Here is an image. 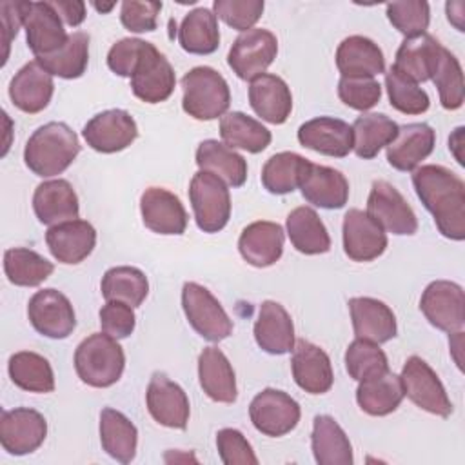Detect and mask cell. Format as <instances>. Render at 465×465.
Instances as JSON below:
<instances>
[{
    "label": "cell",
    "mask_w": 465,
    "mask_h": 465,
    "mask_svg": "<svg viewBox=\"0 0 465 465\" xmlns=\"http://www.w3.org/2000/svg\"><path fill=\"white\" fill-rule=\"evenodd\" d=\"M412 185L423 207L432 214L438 231L461 242L465 238V183L443 165H421L412 174Z\"/></svg>",
    "instance_id": "obj_1"
},
{
    "label": "cell",
    "mask_w": 465,
    "mask_h": 465,
    "mask_svg": "<svg viewBox=\"0 0 465 465\" xmlns=\"http://www.w3.org/2000/svg\"><path fill=\"white\" fill-rule=\"evenodd\" d=\"M78 153L80 142L76 133L64 122H49L29 136L24 149V162L36 176L49 178L62 174Z\"/></svg>",
    "instance_id": "obj_2"
},
{
    "label": "cell",
    "mask_w": 465,
    "mask_h": 465,
    "mask_svg": "<svg viewBox=\"0 0 465 465\" xmlns=\"http://www.w3.org/2000/svg\"><path fill=\"white\" fill-rule=\"evenodd\" d=\"M125 354L116 338L94 332L80 341L74 351V369L78 378L96 389L114 385L124 372Z\"/></svg>",
    "instance_id": "obj_3"
},
{
    "label": "cell",
    "mask_w": 465,
    "mask_h": 465,
    "mask_svg": "<svg viewBox=\"0 0 465 465\" xmlns=\"http://www.w3.org/2000/svg\"><path fill=\"white\" fill-rule=\"evenodd\" d=\"M182 107L194 120H214L229 109V84L213 67H193L182 76Z\"/></svg>",
    "instance_id": "obj_4"
},
{
    "label": "cell",
    "mask_w": 465,
    "mask_h": 465,
    "mask_svg": "<svg viewBox=\"0 0 465 465\" xmlns=\"http://www.w3.org/2000/svg\"><path fill=\"white\" fill-rule=\"evenodd\" d=\"M189 200L196 225L203 232L222 231L231 218V194L222 178L198 171L189 183Z\"/></svg>",
    "instance_id": "obj_5"
},
{
    "label": "cell",
    "mask_w": 465,
    "mask_h": 465,
    "mask_svg": "<svg viewBox=\"0 0 465 465\" xmlns=\"http://www.w3.org/2000/svg\"><path fill=\"white\" fill-rule=\"evenodd\" d=\"M182 307L191 327L209 341H222L232 332V320L222 303L200 283L185 282L182 287Z\"/></svg>",
    "instance_id": "obj_6"
},
{
    "label": "cell",
    "mask_w": 465,
    "mask_h": 465,
    "mask_svg": "<svg viewBox=\"0 0 465 465\" xmlns=\"http://www.w3.org/2000/svg\"><path fill=\"white\" fill-rule=\"evenodd\" d=\"M400 378L405 396L414 405L440 418H449L452 414V403L445 392V387L425 360L420 356H411L405 361Z\"/></svg>",
    "instance_id": "obj_7"
},
{
    "label": "cell",
    "mask_w": 465,
    "mask_h": 465,
    "mask_svg": "<svg viewBox=\"0 0 465 465\" xmlns=\"http://www.w3.org/2000/svg\"><path fill=\"white\" fill-rule=\"evenodd\" d=\"M276 53V36L267 29L252 27L243 31L232 42L227 54V64L238 78L251 82L265 73V69L274 62Z\"/></svg>",
    "instance_id": "obj_8"
},
{
    "label": "cell",
    "mask_w": 465,
    "mask_h": 465,
    "mask_svg": "<svg viewBox=\"0 0 465 465\" xmlns=\"http://www.w3.org/2000/svg\"><path fill=\"white\" fill-rule=\"evenodd\" d=\"M302 411L294 398L278 389H263L249 405V418L254 429L265 436L278 438L291 432L300 421Z\"/></svg>",
    "instance_id": "obj_9"
},
{
    "label": "cell",
    "mask_w": 465,
    "mask_h": 465,
    "mask_svg": "<svg viewBox=\"0 0 465 465\" xmlns=\"http://www.w3.org/2000/svg\"><path fill=\"white\" fill-rule=\"evenodd\" d=\"M27 318L36 332L53 340L67 338L76 327L69 298L56 289L36 291L27 303Z\"/></svg>",
    "instance_id": "obj_10"
},
{
    "label": "cell",
    "mask_w": 465,
    "mask_h": 465,
    "mask_svg": "<svg viewBox=\"0 0 465 465\" xmlns=\"http://www.w3.org/2000/svg\"><path fill=\"white\" fill-rule=\"evenodd\" d=\"M367 214L398 236H411L418 231V218L401 193L385 180H376L367 198Z\"/></svg>",
    "instance_id": "obj_11"
},
{
    "label": "cell",
    "mask_w": 465,
    "mask_h": 465,
    "mask_svg": "<svg viewBox=\"0 0 465 465\" xmlns=\"http://www.w3.org/2000/svg\"><path fill=\"white\" fill-rule=\"evenodd\" d=\"M420 309L440 331L458 332L465 323V296L461 285L449 280L430 282L420 300Z\"/></svg>",
    "instance_id": "obj_12"
},
{
    "label": "cell",
    "mask_w": 465,
    "mask_h": 465,
    "mask_svg": "<svg viewBox=\"0 0 465 465\" xmlns=\"http://www.w3.org/2000/svg\"><path fill=\"white\" fill-rule=\"evenodd\" d=\"M176 85L174 69L151 42L143 51L133 76H131V91L136 98L147 104L165 102Z\"/></svg>",
    "instance_id": "obj_13"
},
{
    "label": "cell",
    "mask_w": 465,
    "mask_h": 465,
    "mask_svg": "<svg viewBox=\"0 0 465 465\" xmlns=\"http://www.w3.org/2000/svg\"><path fill=\"white\" fill-rule=\"evenodd\" d=\"M47 436L45 418L29 407L4 411L0 416V443L13 456L35 452Z\"/></svg>",
    "instance_id": "obj_14"
},
{
    "label": "cell",
    "mask_w": 465,
    "mask_h": 465,
    "mask_svg": "<svg viewBox=\"0 0 465 465\" xmlns=\"http://www.w3.org/2000/svg\"><path fill=\"white\" fill-rule=\"evenodd\" d=\"M82 134L91 149L111 154L129 147L138 136V127L127 111L107 109L94 114L84 125Z\"/></svg>",
    "instance_id": "obj_15"
},
{
    "label": "cell",
    "mask_w": 465,
    "mask_h": 465,
    "mask_svg": "<svg viewBox=\"0 0 465 465\" xmlns=\"http://www.w3.org/2000/svg\"><path fill=\"white\" fill-rule=\"evenodd\" d=\"M147 411L154 421L169 429L183 430L189 421L191 405L185 391L167 378L163 372H154L145 392Z\"/></svg>",
    "instance_id": "obj_16"
},
{
    "label": "cell",
    "mask_w": 465,
    "mask_h": 465,
    "mask_svg": "<svg viewBox=\"0 0 465 465\" xmlns=\"http://www.w3.org/2000/svg\"><path fill=\"white\" fill-rule=\"evenodd\" d=\"M343 251L352 262H371L387 249V234L367 211L349 209L341 225Z\"/></svg>",
    "instance_id": "obj_17"
},
{
    "label": "cell",
    "mask_w": 465,
    "mask_h": 465,
    "mask_svg": "<svg viewBox=\"0 0 465 465\" xmlns=\"http://www.w3.org/2000/svg\"><path fill=\"white\" fill-rule=\"evenodd\" d=\"M143 225L158 234H182L187 227V213L176 194L163 187H149L140 196Z\"/></svg>",
    "instance_id": "obj_18"
},
{
    "label": "cell",
    "mask_w": 465,
    "mask_h": 465,
    "mask_svg": "<svg viewBox=\"0 0 465 465\" xmlns=\"http://www.w3.org/2000/svg\"><path fill=\"white\" fill-rule=\"evenodd\" d=\"M291 369L296 385L309 394H323L332 387L334 372L331 358L323 349L307 340L294 343Z\"/></svg>",
    "instance_id": "obj_19"
},
{
    "label": "cell",
    "mask_w": 465,
    "mask_h": 465,
    "mask_svg": "<svg viewBox=\"0 0 465 465\" xmlns=\"http://www.w3.org/2000/svg\"><path fill=\"white\" fill-rule=\"evenodd\" d=\"M45 243L60 263L76 265L93 252L96 231L89 222L76 218L51 225L45 232Z\"/></svg>",
    "instance_id": "obj_20"
},
{
    "label": "cell",
    "mask_w": 465,
    "mask_h": 465,
    "mask_svg": "<svg viewBox=\"0 0 465 465\" xmlns=\"http://www.w3.org/2000/svg\"><path fill=\"white\" fill-rule=\"evenodd\" d=\"M298 142L320 154L343 158L352 151V127L332 116H318L298 127Z\"/></svg>",
    "instance_id": "obj_21"
},
{
    "label": "cell",
    "mask_w": 465,
    "mask_h": 465,
    "mask_svg": "<svg viewBox=\"0 0 465 465\" xmlns=\"http://www.w3.org/2000/svg\"><path fill=\"white\" fill-rule=\"evenodd\" d=\"M24 27L27 47L36 58L53 54L54 51L64 47L69 36L65 35L60 15L53 9L49 2H29Z\"/></svg>",
    "instance_id": "obj_22"
},
{
    "label": "cell",
    "mask_w": 465,
    "mask_h": 465,
    "mask_svg": "<svg viewBox=\"0 0 465 465\" xmlns=\"http://www.w3.org/2000/svg\"><path fill=\"white\" fill-rule=\"evenodd\" d=\"M351 320L356 338L372 343H385L398 332L396 316L389 305L371 296H356L349 300Z\"/></svg>",
    "instance_id": "obj_23"
},
{
    "label": "cell",
    "mask_w": 465,
    "mask_h": 465,
    "mask_svg": "<svg viewBox=\"0 0 465 465\" xmlns=\"http://www.w3.org/2000/svg\"><path fill=\"white\" fill-rule=\"evenodd\" d=\"M436 143V133L429 124L414 122L398 127L396 138L387 145V162L398 171H414Z\"/></svg>",
    "instance_id": "obj_24"
},
{
    "label": "cell",
    "mask_w": 465,
    "mask_h": 465,
    "mask_svg": "<svg viewBox=\"0 0 465 465\" xmlns=\"http://www.w3.org/2000/svg\"><path fill=\"white\" fill-rule=\"evenodd\" d=\"M283 229L276 222H252L249 223L240 238L238 251L242 258L252 267H269L282 258L283 252Z\"/></svg>",
    "instance_id": "obj_25"
},
{
    "label": "cell",
    "mask_w": 465,
    "mask_h": 465,
    "mask_svg": "<svg viewBox=\"0 0 465 465\" xmlns=\"http://www.w3.org/2000/svg\"><path fill=\"white\" fill-rule=\"evenodd\" d=\"M53 76L36 62H27L9 84V98L24 113L35 114L44 111L53 96Z\"/></svg>",
    "instance_id": "obj_26"
},
{
    "label": "cell",
    "mask_w": 465,
    "mask_h": 465,
    "mask_svg": "<svg viewBox=\"0 0 465 465\" xmlns=\"http://www.w3.org/2000/svg\"><path fill=\"white\" fill-rule=\"evenodd\" d=\"M445 47L430 35L405 38L396 51L394 67L411 80L427 82L434 76Z\"/></svg>",
    "instance_id": "obj_27"
},
{
    "label": "cell",
    "mask_w": 465,
    "mask_h": 465,
    "mask_svg": "<svg viewBox=\"0 0 465 465\" xmlns=\"http://www.w3.org/2000/svg\"><path fill=\"white\" fill-rule=\"evenodd\" d=\"M249 104L262 120L280 125L292 111V94L283 78L263 73L251 80Z\"/></svg>",
    "instance_id": "obj_28"
},
{
    "label": "cell",
    "mask_w": 465,
    "mask_h": 465,
    "mask_svg": "<svg viewBox=\"0 0 465 465\" xmlns=\"http://www.w3.org/2000/svg\"><path fill=\"white\" fill-rule=\"evenodd\" d=\"M254 340L269 354H285L294 347V325L291 314L278 302L265 300L254 322Z\"/></svg>",
    "instance_id": "obj_29"
},
{
    "label": "cell",
    "mask_w": 465,
    "mask_h": 465,
    "mask_svg": "<svg viewBox=\"0 0 465 465\" xmlns=\"http://www.w3.org/2000/svg\"><path fill=\"white\" fill-rule=\"evenodd\" d=\"M33 209L38 222L45 225H56L62 222L78 218V196L73 185L64 180L42 182L33 194Z\"/></svg>",
    "instance_id": "obj_30"
},
{
    "label": "cell",
    "mask_w": 465,
    "mask_h": 465,
    "mask_svg": "<svg viewBox=\"0 0 465 465\" xmlns=\"http://www.w3.org/2000/svg\"><path fill=\"white\" fill-rule=\"evenodd\" d=\"M300 189L309 203L322 209H341L349 200L347 178L332 167L312 162L300 183Z\"/></svg>",
    "instance_id": "obj_31"
},
{
    "label": "cell",
    "mask_w": 465,
    "mask_h": 465,
    "mask_svg": "<svg viewBox=\"0 0 465 465\" xmlns=\"http://www.w3.org/2000/svg\"><path fill=\"white\" fill-rule=\"evenodd\" d=\"M198 378L203 392L220 403H234L236 376L231 361L218 347H205L198 356Z\"/></svg>",
    "instance_id": "obj_32"
},
{
    "label": "cell",
    "mask_w": 465,
    "mask_h": 465,
    "mask_svg": "<svg viewBox=\"0 0 465 465\" xmlns=\"http://www.w3.org/2000/svg\"><path fill=\"white\" fill-rule=\"evenodd\" d=\"M336 67L341 76H369L374 78L385 73V58L378 44L371 38L352 35L341 40L336 49Z\"/></svg>",
    "instance_id": "obj_33"
},
{
    "label": "cell",
    "mask_w": 465,
    "mask_h": 465,
    "mask_svg": "<svg viewBox=\"0 0 465 465\" xmlns=\"http://www.w3.org/2000/svg\"><path fill=\"white\" fill-rule=\"evenodd\" d=\"M311 447L320 465H351L352 445L340 423L327 414H318L312 421Z\"/></svg>",
    "instance_id": "obj_34"
},
{
    "label": "cell",
    "mask_w": 465,
    "mask_h": 465,
    "mask_svg": "<svg viewBox=\"0 0 465 465\" xmlns=\"http://www.w3.org/2000/svg\"><path fill=\"white\" fill-rule=\"evenodd\" d=\"M100 443L113 460L131 463L136 456L138 430L125 414L105 407L100 412Z\"/></svg>",
    "instance_id": "obj_35"
},
{
    "label": "cell",
    "mask_w": 465,
    "mask_h": 465,
    "mask_svg": "<svg viewBox=\"0 0 465 465\" xmlns=\"http://www.w3.org/2000/svg\"><path fill=\"white\" fill-rule=\"evenodd\" d=\"M403 396L401 378L391 371L360 381L356 389V401L360 409L371 416H387L394 412Z\"/></svg>",
    "instance_id": "obj_36"
},
{
    "label": "cell",
    "mask_w": 465,
    "mask_h": 465,
    "mask_svg": "<svg viewBox=\"0 0 465 465\" xmlns=\"http://www.w3.org/2000/svg\"><path fill=\"white\" fill-rule=\"evenodd\" d=\"M196 165L227 182L231 187H242L247 180V162L229 145L218 140H203L196 149Z\"/></svg>",
    "instance_id": "obj_37"
},
{
    "label": "cell",
    "mask_w": 465,
    "mask_h": 465,
    "mask_svg": "<svg viewBox=\"0 0 465 465\" xmlns=\"http://www.w3.org/2000/svg\"><path fill=\"white\" fill-rule=\"evenodd\" d=\"M287 234L292 247L303 254H323L331 249V236L312 207L302 205L289 213Z\"/></svg>",
    "instance_id": "obj_38"
},
{
    "label": "cell",
    "mask_w": 465,
    "mask_h": 465,
    "mask_svg": "<svg viewBox=\"0 0 465 465\" xmlns=\"http://www.w3.org/2000/svg\"><path fill=\"white\" fill-rule=\"evenodd\" d=\"M352 149L358 158L371 160L398 134V124L383 113H367L354 120Z\"/></svg>",
    "instance_id": "obj_39"
},
{
    "label": "cell",
    "mask_w": 465,
    "mask_h": 465,
    "mask_svg": "<svg viewBox=\"0 0 465 465\" xmlns=\"http://www.w3.org/2000/svg\"><path fill=\"white\" fill-rule=\"evenodd\" d=\"M178 42L191 54H211L220 45L218 18L207 7H196L185 15L178 29Z\"/></svg>",
    "instance_id": "obj_40"
},
{
    "label": "cell",
    "mask_w": 465,
    "mask_h": 465,
    "mask_svg": "<svg viewBox=\"0 0 465 465\" xmlns=\"http://www.w3.org/2000/svg\"><path fill=\"white\" fill-rule=\"evenodd\" d=\"M220 136L231 149H243L247 153H262L272 140L271 131L262 122L245 113L232 111L220 120Z\"/></svg>",
    "instance_id": "obj_41"
},
{
    "label": "cell",
    "mask_w": 465,
    "mask_h": 465,
    "mask_svg": "<svg viewBox=\"0 0 465 465\" xmlns=\"http://www.w3.org/2000/svg\"><path fill=\"white\" fill-rule=\"evenodd\" d=\"M36 62L53 76H60L65 80L80 78L89 62V35L84 31L71 33L64 47L54 51L53 54L38 56Z\"/></svg>",
    "instance_id": "obj_42"
},
{
    "label": "cell",
    "mask_w": 465,
    "mask_h": 465,
    "mask_svg": "<svg viewBox=\"0 0 465 465\" xmlns=\"http://www.w3.org/2000/svg\"><path fill=\"white\" fill-rule=\"evenodd\" d=\"M11 381L27 392H53L54 391V374L51 363L33 352L20 351L9 358L7 363Z\"/></svg>",
    "instance_id": "obj_43"
},
{
    "label": "cell",
    "mask_w": 465,
    "mask_h": 465,
    "mask_svg": "<svg viewBox=\"0 0 465 465\" xmlns=\"http://www.w3.org/2000/svg\"><path fill=\"white\" fill-rule=\"evenodd\" d=\"M311 162L296 153L272 154L262 169V183L271 194H287L300 187Z\"/></svg>",
    "instance_id": "obj_44"
},
{
    "label": "cell",
    "mask_w": 465,
    "mask_h": 465,
    "mask_svg": "<svg viewBox=\"0 0 465 465\" xmlns=\"http://www.w3.org/2000/svg\"><path fill=\"white\" fill-rule=\"evenodd\" d=\"M100 291L107 302H124L134 309L140 307L142 302L147 298L149 282L140 269L131 265H118L105 271V274L102 276Z\"/></svg>",
    "instance_id": "obj_45"
},
{
    "label": "cell",
    "mask_w": 465,
    "mask_h": 465,
    "mask_svg": "<svg viewBox=\"0 0 465 465\" xmlns=\"http://www.w3.org/2000/svg\"><path fill=\"white\" fill-rule=\"evenodd\" d=\"M53 271L54 265L31 249L13 247L4 252V272L13 285L36 287L45 282Z\"/></svg>",
    "instance_id": "obj_46"
},
{
    "label": "cell",
    "mask_w": 465,
    "mask_h": 465,
    "mask_svg": "<svg viewBox=\"0 0 465 465\" xmlns=\"http://www.w3.org/2000/svg\"><path fill=\"white\" fill-rule=\"evenodd\" d=\"M385 87L391 105L403 114H421L429 109V94L394 65L385 73Z\"/></svg>",
    "instance_id": "obj_47"
},
{
    "label": "cell",
    "mask_w": 465,
    "mask_h": 465,
    "mask_svg": "<svg viewBox=\"0 0 465 465\" xmlns=\"http://www.w3.org/2000/svg\"><path fill=\"white\" fill-rule=\"evenodd\" d=\"M345 367L352 380L363 381L389 371V361L378 343L356 338L345 351Z\"/></svg>",
    "instance_id": "obj_48"
},
{
    "label": "cell",
    "mask_w": 465,
    "mask_h": 465,
    "mask_svg": "<svg viewBox=\"0 0 465 465\" xmlns=\"http://www.w3.org/2000/svg\"><path fill=\"white\" fill-rule=\"evenodd\" d=\"M438 87L440 104L447 111H456L463 105L465 100V87H463V73L458 58L445 49L440 60V65L430 78Z\"/></svg>",
    "instance_id": "obj_49"
},
{
    "label": "cell",
    "mask_w": 465,
    "mask_h": 465,
    "mask_svg": "<svg viewBox=\"0 0 465 465\" xmlns=\"http://www.w3.org/2000/svg\"><path fill=\"white\" fill-rule=\"evenodd\" d=\"M387 18L401 35H405V38H412L427 31L430 9L423 0L391 2L387 4Z\"/></svg>",
    "instance_id": "obj_50"
},
{
    "label": "cell",
    "mask_w": 465,
    "mask_h": 465,
    "mask_svg": "<svg viewBox=\"0 0 465 465\" xmlns=\"http://www.w3.org/2000/svg\"><path fill=\"white\" fill-rule=\"evenodd\" d=\"M340 100L356 111L372 109L381 98V85L369 76H341L338 82Z\"/></svg>",
    "instance_id": "obj_51"
},
{
    "label": "cell",
    "mask_w": 465,
    "mask_h": 465,
    "mask_svg": "<svg viewBox=\"0 0 465 465\" xmlns=\"http://www.w3.org/2000/svg\"><path fill=\"white\" fill-rule=\"evenodd\" d=\"M263 0H214L216 18L223 20L236 31H249L263 13Z\"/></svg>",
    "instance_id": "obj_52"
},
{
    "label": "cell",
    "mask_w": 465,
    "mask_h": 465,
    "mask_svg": "<svg viewBox=\"0 0 465 465\" xmlns=\"http://www.w3.org/2000/svg\"><path fill=\"white\" fill-rule=\"evenodd\" d=\"M162 2L125 0L120 7V22L131 33H149L156 29Z\"/></svg>",
    "instance_id": "obj_53"
},
{
    "label": "cell",
    "mask_w": 465,
    "mask_h": 465,
    "mask_svg": "<svg viewBox=\"0 0 465 465\" xmlns=\"http://www.w3.org/2000/svg\"><path fill=\"white\" fill-rule=\"evenodd\" d=\"M216 447L225 465H256L258 458L247 438L236 429H222L216 434Z\"/></svg>",
    "instance_id": "obj_54"
},
{
    "label": "cell",
    "mask_w": 465,
    "mask_h": 465,
    "mask_svg": "<svg viewBox=\"0 0 465 465\" xmlns=\"http://www.w3.org/2000/svg\"><path fill=\"white\" fill-rule=\"evenodd\" d=\"M149 42L140 38H122L107 53V65L118 76L131 78Z\"/></svg>",
    "instance_id": "obj_55"
},
{
    "label": "cell",
    "mask_w": 465,
    "mask_h": 465,
    "mask_svg": "<svg viewBox=\"0 0 465 465\" xmlns=\"http://www.w3.org/2000/svg\"><path fill=\"white\" fill-rule=\"evenodd\" d=\"M98 316H100L102 331L116 340L131 336L136 325V316L133 307L116 300H109L105 305H102Z\"/></svg>",
    "instance_id": "obj_56"
},
{
    "label": "cell",
    "mask_w": 465,
    "mask_h": 465,
    "mask_svg": "<svg viewBox=\"0 0 465 465\" xmlns=\"http://www.w3.org/2000/svg\"><path fill=\"white\" fill-rule=\"evenodd\" d=\"M27 9H29V2H25V0L2 2L0 4V13H2L0 15L2 16V42H4V47H5L4 64L7 60V54H9V44H11L13 36H16L20 25L24 24Z\"/></svg>",
    "instance_id": "obj_57"
},
{
    "label": "cell",
    "mask_w": 465,
    "mask_h": 465,
    "mask_svg": "<svg viewBox=\"0 0 465 465\" xmlns=\"http://www.w3.org/2000/svg\"><path fill=\"white\" fill-rule=\"evenodd\" d=\"M49 4L71 27H78L85 20V4L82 0H51Z\"/></svg>",
    "instance_id": "obj_58"
},
{
    "label": "cell",
    "mask_w": 465,
    "mask_h": 465,
    "mask_svg": "<svg viewBox=\"0 0 465 465\" xmlns=\"http://www.w3.org/2000/svg\"><path fill=\"white\" fill-rule=\"evenodd\" d=\"M93 5H94V9H96V11H100V13L111 11V9L114 7V4H107V5H104V4H102V5H100V4H93Z\"/></svg>",
    "instance_id": "obj_59"
}]
</instances>
